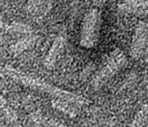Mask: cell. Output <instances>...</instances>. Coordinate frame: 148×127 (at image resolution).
Masks as SVG:
<instances>
[{
  "label": "cell",
  "mask_w": 148,
  "mask_h": 127,
  "mask_svg": "<svg viewBox=\"0 0 148 127\" xmlns=\"http://www.w3.org/2000/svg\"><path fill=\"white\" fill-rule=\"evenodd\" d=\"M148 0H124L119 5V9L123 12L126 13H137L143 9L147 4Z\"/></svg>",
  "instance_id": "8"
},
{
  "label": "cell",
  "mask_w": 148,
  "mask_h": 127,
  "mask_svg": "<svg viewBox=\"0 0 148 127\" xmlns=\"http://www.w3.org/2000/svg\"><path fill=\"white\" fill-rule=\"evenodd\" d=\"M2 30H5L7 32L10 33H23V34H30L33 33V30L32 28L27 25L21 24V23H16L13 24L11 25H6L5 27H2Z\"/></svg>",
  "instance_id": "11"
},
{
  "label": "cell",
  "mask_w": 148,
  "mask_h": 127,
  "mask_svg": "<svg viewBox=\"0 0 148 127\" xmlns=\"http://www.w3.org/2000/svg\"><path fill=\"white\" fill-rule=\"evenodd\" d=\"M53 0H28L27 13L34 17H40L46 14L52 5Z\"/></svg>",
  "instance_id": "6"
},
{
  "label": "cell",
  "mask_w": 148,
  "mask_h": 127,
  "mask_svg": "<svg viewBox=\"0 0 148 127\" xmlns=\"http://www.w3.org/2000/svg\"><path fill=\"white\" fill-rule=\"evenodd\" d=\"M2 74L4 76L11 79L14 82L21 84L33 90L49 94L52 96L53 98H55V99L61 100L78 106L87 105L89 103V101L86 98L80 94L57 87L42 79L34 77L32 75L16 69L11 66H4L2 68Z\"/></svg>",
  "instance_id": "1"
},
{
  "label": "cell",
  "mask_w": 148,
  "mask_h": 127,
  "mask_svg": "<svg viewBox=\"0 0 148 127\" xmlns=\"http://www.w3.org/2000/svg\"><path fill=\"white\" fill-rule=\"evenodd\" d=\"M53 107L55 109L63 112L65 115H67L68 116L74 117L77 115V111L74 108L73 106H71V103H67L66 101L61 100L54 99L51 102Z\"/></svg>",
  "instance_id": "10"
},
{
  "label": "cell",
  "mask_w": 148,
  "mask_h": 127,
  "mask_svg": "<svg viewBox=\"0 0 148 127\" xmlns=\"http://www.w3.org/2000/svg\"><path fill=\"white\" fill-rule=\"evenodd\" d=\"M102 13L101 9L94 7L85 14L80 25V45L84 48L91 49L98 45L102 28Z\"/></svg>",
  "instance_id": "2"
},
{
  "label": "cell",
  "mask_w": 148,
  "mask_h": 127,
  "mask_svg": "<svg viewBox=\"0 0 148 127\" xmlns=\"http://www.w3.org/2000/svg\"><path fill=\"white\" fill-rule=\"evenodd\" d=\"M130 55L136 60L148 59V23L138 24L130 45Z\"/></svg>",
  "instance_id": "4"
},
{
  "label": "cell",
  "mask_w": 148,
  "mask_h": 127,
  "mask_svg": "<svg viewBox=\"0 0 148 127\" xmlns=\"http://www.w3.org/2000/svg\"><path fill=\"white\" fill-rule=\"evenodd\" d=\"M127 62V56L123 51L119 48L114 50L92 78L91 88L94 91L99 90L125 66Z\"/></svg>",
  "instance_id": "3"
},
{
  "label": "cell",
  "mask_w": 148,
  "mask_h": 127,
  "mask_svg": "<svg viewBox=\"0 0 148 127\" xmlns=\"http://www.w3.org/2000/svg\"><path fill=\"white\" fill-rule=\"evenodd\" d=\"M1 108L2 111L3 112L4 115L6 118L11 122H16L17 120V117H16L15 111H13L12 109L8 106L7 103V101L3 97H1Z\"/></svg>",
  "instance_id": "12"
},
{
  "label": "cell",
  "mask_w": 148,
  "mask_h": 127,
  "mask_svg": "<svg viewBox=\"0 0 148 127\" xmlns=\"http://www.w3.org/2000/svg\"><path fill=\"white\" fill-rule=\"evenodd\" d=\"M148 122V104L143 106L131 121L128 127H145Z\"/></svg>",
  "instance_id": "9"
},
{
  "label": "cell",
  "mask_w": 148,
  "mask_h": 127,
  "mask_svg": "<svg viewBox=\"0 0 148 127\" xmlns=\"http://www.w3.org/2000/svg\"><path fill=\"white\" fill-rule=\"evenodd\" d=\"M92 2L94 4L95 7L100 8L104 5L105 0H92Z\"/></svg>",
  "instance_id": "14"
},
{
  "label": "cell",
  "mask_w": 148,
  "mask_h": 127,
  "mask_svg": "<svg viewBox=\"0 0 148 127\" xmlns=\"http://www.w3.org/2000/svg\"><path fill=\"white\" fill-rule=\"evenodd\" d=\"M65 45L66 40L64 37L62 36H58V37H56L44 59L43 65L45 68L50 70L55 66L61 54L63 53Z\"/></svg>",
  "instance_id": "5"
},
{
  "label": "cell",
  "mask_w": 148,
  "mask_h": 127,
  "mask_svg": "<svg viewBox=\"0 0 148 127\" xmlns=\"http://www.w3.org/2000/svg\"><path fill=\"white\" fill-rule=\"evenodd\" d=\"M30 117H31L32 121L34 122V124H35V126L37 127H49L47 125H45L44 123H42V122L35 115V114L34 113V112H32V113L30 115Z\"/></svg>",
  "instance_id": "13"
},
{
  "label": "cell",
  "mask_w": 148,
  "mask_h": 127,
  "mask_svg": "<svg viewBox=\"0 0 148 127\" xmlns=\"http://www.w3.org/2000/svg\"><path fill=\"white\" fill-rule=\"evenodd\" d=\"M145 127H148V126H145Z\"/></svg>",
  "instance_id": "15"
},
{
  "label": "cell",
  "mask_w": 148,
  "mask_h": 127,
  "mask_svg": "<svg viewBox=\"0 0 148 127\" xmlns=\"http://www.w3.org/2000/svg\"><path fill=\"white\" fill-rule=\"evenodd\" d=\"M37 40H38V37L37 35H34L33 33L26 35V37L19 40L16 44L13 45L11 48L12 52L16 54H21L25 51L33 47L35 43L37 42Z\"/></svg>",
  "instance_id": "7"
}]
</instances>
